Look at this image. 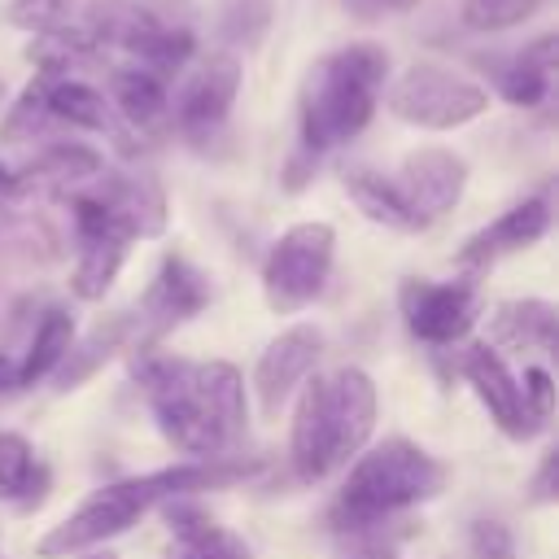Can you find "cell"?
<instances>
[{
    "mask_svg": "<svg viewBox=\"0 0 559 559\" xmlns=\"http://www.w3.org/2000/svg\"><path fill=\"white\" fill-rule=\"evenodd\" d=\"M79 26L100 44V48H118L131 61L157 39V31L166 26L148 4L140 0H83V17Z\"/></svg>",
    "mask_w": 559,
    "mask_h": 559,
    "instance_id": "obj_16",
    "label": "cell"
},
{
    "mask_svg": "<svg viewBox=\"0 0 559 559\" xmlns=\"http://www.w3.org/2000/svg\"><path fill=\"white\" fill-rule=\"evenodd\" d=\"M555 498H559V450H550L528 480V507H546Z\"/></svg>",
    "mask_w": 559,
    "mask_h": 559,
    "instance_id": "obj_35",
    "label": "cell"
},
{
    "mask_svg": "<svg viewBox=\"0 0 559 559\" xmlns=\"http://www.w3.org/2000/svg\"><path fill=\"white\" fill-rule=\"evenodd\" d=\"M105 170V157L87 144H48L44 153H35L22 170H13L9 192H31V188H52V192H74L83 183H92Z\"/></svg>",
    "mask_w": 559,
    "mask_h": 559,
    "instance_id": "obj_17",
    "label": "cell"
},
{
    "mask_svg": "<svg viewBox=\"0 0 559 559\" xmlns=\"http://www.w3.org/2000/svg\"><path fill=\"white\" fill-rule=\"evenodd\" d=\"M393 188L402 192V201L419 214V223L441 218L445 210L459 205L463 188H467V162L450 148H415L402 157Z\"/></svg>",
    "mask_w": 559,
    "mask_h": 559,
    "instance_id": "obj_12",
    "label": "cell"
},
{
    "mask_svg": "<svg viewBox=\"0 0 559 559\" xmlns=\"http://www.w3.org/2000/svg\"><path fill=\"white\" fill-rule=\"evenodd\" d=\"M397 306L406 319V332L424 345H454L476 323V288L463 280H402Z\"/></svg>",
    "mask_w": 559,
    "mask_h": 559,
    "instance_id": "obj_9",
    "label": "cell"
},
{
    "mask_svg": "<svg viewBox=\"0 0 559 559\" xmlns=\"http://www.w3.org/2000/svg\"><path fill=\"white\" fill-rule=\"evenodd\" d=\"M0 100H4V83H0Z\"/></svg>",
    "mask_w": 559,
    "mask_h": 559,
    "instance_id": "obj_40",
    "label": "cell"
},
{
    "mask_svg": "<svg viewBox=\"0 0 559 559\" xmlns=\"http://www.w3.org/2000/svg\"><path fill=\"white\" fill-rule=\"evenodd\" d=\"M166 520L175 537V559H253V550L231 528H223L210 511L188 498H170Z\"/></svg>",
    "mask_w": 559,
    "mask_h": 559,
    "instance_id": "obj_18",
    "label": "cell"
},
{
    "mask_svg": "<svg viewBox=\"0 0 559 559\" xmlns=\"http://www.w3.org/2000/svg\"><path fill=\"white\" fill-rule=\"evenodd\" d=\"M70 197V218H74V240H79V253H74V275H70V288L74 297L83 301H100L109 293V284L118 280L122 262H127V249H131V231L114 218V210L83 183Z\"/></svg>",
    "mask_w": 559,
    "mask_h": 559,
    "instance_id": "obj_7",
    "label": "cell"
},
{
    "mask_svg": "<svg viewBox=\"0 0 559 559\" xmlns=\"http://www.w3.org/2000/svg\"><path fill=\"white\" fill-rule=\"evenodd\" d=\"M489 345L511 349H555V306L542 297L502 301L489 323Z\"/></svg>",
    "mask_w": 559,
    "mask_h": 559,
    "instance_id": "obj_24",
    "label": "cell"
},
{
    "mask_svg": "<svg viewBox=\"0 0 559 559\" xmlns=\"http://www.w3.org/2000/svg\"><path fill=\"white\" fill-rule=\"evenodd\" d=\"M9 179H13V170H4V166H0V192H9Z\"/></svg>",
    "mask_w": 559,
    "mask_h": 559,
    "instance_id": "obj_38",
    "label": "cell"
},
{
    "mask_svg": "<svg viewBox=\"0 0 559 559\" xmlns=\"http://www.w3.org/2000/svg\"><path fill=\"white\" fill-rule=\"evenodd\" d=\"M389 52L380 44H345L319 57L301 83V148L310 157L354 140L380 100Z\"/></svg>",
    "mask_w": 559,
    "mask_h": 559,
    "instance_id": "obj_3",
    "label": "cell"
},
{
    "mask_svg": "<svg viewBox=\"0 0 559 559\" xmlns=\"http://www.w3.org/2000/svg\"><path fill=\"white\" fill-rule=\"evenodd\" d=\"M13 389H22V384H17V362L0 349V393H13Z\"/></svg>",
    "mask_w": 559,
    "mask_h": 559,
    "instance_id": "obj_36",
    "label": "cell"
},
{
    "mask_svg": "<svg viewBox=\"0 0 559 559\" xmlns=\"http://www.w3.org/2000/svg\"><path fill=\"white\" fill-rule=\"evenodd\" d=\"M376 384L362 367H336L301 384L288 454L301 480H323L367 450L376 432Z\"/></svg>",
    "mask_w": 559,
    "mask_h": 559,
    "instance_id": "obj_2",
    "label": "cell"
},
{
    "mask_svg": "<svg viewBox=\"0 0 559 559\" xmlns=\"http://www.w3.org/2000/svg\"><path fill=\"white\" fill-rule=\"evenodd\" d=\"M550 227V201L546 197H524L520 205L502 210L489 227H480L476 236H467V245L459 249V262L467 266H489L498 262L502 253H515V249H528L546 236Z\"/></svg>",
    "mask_w": 559,
    "mask_h": 559,
    "instance_id": "obj_15",
    "label": "cell"
},
{
    "mask_svg": "<svg viewBox=\"0 0 559 559\" xmlns=\"http://www.w3.org/2000/svg\"><path fill=\"white\" fill-rule=\"evenodd\" d=\"M332 533H336V559H397L402 542L411 537V524L402 515H384V520L332 524Z\"/></svg>",
    "mask_w": 559,
    "mask_h": 559,
    "instance_id": "obj_27",
    "label": "cell"
},
{
    "mask_svg": "<svg viewBox=\"0 0 559 559\" xmlns=\"http://www.w3.org/2000/svg\"><path fill=\"white\" fill-rule=\"evenodd\" d=\"M463 376H467L472 393L480 397V406L489 411V419H493L507 437L524 441V437L537 432V424H533V415H528V406H524L520 380H515L511 367L502 362L498 345H489V341H472V345L463 349Z\"/></svg>",
    "mask_w": 559,
    "mask_h": 559,
    "instance_id": "obj_13",
    "label": "cell"
},
{
    "mask_svg": "<svg viewBox=\"0 0 559 559\" xmlns=\"http://www.w3.org/2000/svg\"><path fill=\"white\" fill-rule=\"evenodd\" d=\"M44 467L35 463V450L17 432H0V502H39Z\"/></svg>",
    "mask_w": 559,
    "mask_h": 559,
    "instance_id": "obj_28",
    "label": "cell"
},
{
    "mask_svg": "<svg viewBox=\"0 0 559 559\" xmlns=\"http://www.w3.org/2000/svg\"><path fill=\"white\" fill-rule=\"evenodd\" d=\"M345 192H349V201L371 218V223H380V227H393V231H419L424 223H419V214L402 201V192L393 188V179H384L380 170H367V166H349L345 170Z\"/></svg>",
    "mask_w": 559,
    "mask_h": 559,
    "instance_id": "obj_23",
    "label": "cell"
},
{
    "mask_svg": "<svg viewBox=\"0 0 559 559\" xmlns=\"http://www.w3.org/2000/svg\"><path fill=\"white\" fill-rule=\"evenodd\" d=\"M87 188L131 236H157L166 227V192L153 170H100Z\"/></svg>",
    "mask_w": 559,
    "mask_h": 559,
    "instance_id": "obj_14",
    "label": "cell"
},
{
    "mask_svg": "<svg viewBox=\"0 0 559 559\" xmlns=\"http://www.w3.org/2000/svg\"><path fill=\"white\" fill-rule=\"evenodd\" d=\"M109 109H118V118L131 131H157L170 118L166 79H157L140 66H114L109 70Z\"/></svg>",
    "mask_w": 559,
    "mask_h": 559,
    "instance_id": "obj_19",
    "label": "cell"
},
{
    "mask_svg": "<svg viewBox=\"0 0 559 559\" xmlns=\"http://www.w3.org/2000/svg\"><path fill=\"white\" fill-rule=\"evenodd\" d=\"M271 31V0H223L218 9V35L231 48L253 52Z\"/></svg>",
    "mask_w": 559,
    "mask_h": 559,
    "instance_id": "obj_29",
    "label": "cell"
},
{
    "mask_svg": "<svg viewBox=\"0 0 559 559\" xmlns=\"http://www.w3.org/2000/svg\"><path fill=\"white\" fill-rule=\"evenodd\" d=\"M445 489V467L406 437H384L371 450H358L349 476L328 511L332 524L402 515L419 502H432Z\"/></svg>",
    "mask_w": 559,
    "mask_h": 559,
    "instance_id": "obj_4",
    "label": "cell"
},
{
    "mask_svg": "<svg viewBox=\"0 0 559 559\" xmlns=\"http://www.w3.org/2000/svg\"><path fill=\"white\" fill-rule=\"evenodd\" d=\"M319 354H323V332L314 323H293L262 349V358L253 367V389H258V402L266 415H280V406L306 384Z\"/></svg>",
    "mask_w": 559,
    "mask_h": 559,
    "instance_id": "obj_11",
    "label": "cell"
},
{
    "mask_svg": "<svg viewBox=\"0 0 559 559\" xmlns=\"http://www.w3.org/2000/svg\"><path fill=\"white\" fill-rule=\"evenodd\" d=\"M376 4H384V9H415L419 0H376Z\"/></svg>",
    "mask_w": 559,
    "mask_h": 559,
    "instance_id": "obj_37",
    "label": "cell"
},
{
    "mask_svg": "<svg viewBox=\"0 0 559 559\" xmlns=\"http://www.w3.org/2000/svg\"><path fill=\"white\" fill-rule=\"evenodd\" d=\"M240 92V57L236 52H210L175 92L170 100V118L188 140H205L214 135Z\"/></svg>",
    "mask_w": 559,
    "mask_h": 559,
    "instance_id": "obj_10",
    "label": "cell"
},
{
    "mask_svg": "<svg viewBox=\"0 0 559 559\" xmlns=\"http://www.w3.org/2000/svg\"><path fill=\"white\" fill-rule=\"evenodd\" d=\"M48 122H52V114H48V100H44V79L35 74V79L17 92V100L9 105V114H4V122H0V140H4V144L35 140Z\"/></svg>",
    "mask_w": 559,
    "mask_h": 559,
    "instance_id": "obj_30",
    "label": "cell"
},
{
    "mask_svg": "<svg viewBox=\"0 0 559 559\" xmlns=\"http://www.w3.org/2000/svg\"><path fill=\"white\" fill-rule=\"evenodd\" d=\"M210 306V280L183 258V253H166L140 297V314H135V345H153L157 336H166L170 328L188 323L192 314H201ZM131 345V349H135Z\"/></svg>",
    "mask_w": 559,
    "mask_h": 559,
    "instance_id": "obj_8",
    "label": "cell"
},
{
    "mask_svg": "<svg viewBox=\"0 0 559 559\" xmlns=\"http://www.w3.org/2000/svg\"><path fill=\"white\" fill-rule=\"evenodd\" d=\"M524 406H528V415H533V424L542 428L550 415H555V384H550V376L542 371V367H528L524 371Z\"/></svg>",
    "mask_w": 559,
    "mask_h": 559,
    "instance_id": "obj_34",
    "label": "cell"
},
{
    "mask_svg": "<svg viewBox=\"0 0 559 559\" xmlns=\"http://www.w3.org/2000/svg\"><path fill=\"white\" fill-rule=\"evenodd\" d=\"M131 336H135V314H109V319H100L83 341H70L61 367L52 371L57 376V389L61 393L79 389L87 376H96L100 362H109L118 349H131Z\"/></svg>",
    "mask_w": 559,
    "mask_h": 559,
    "instance_id": "obj_20",
    "label": "cell"
},
{
    "mask_svg": "<svg viewBox=\"0 0 559 559\" xmlns=\"http://www.w3.org/2000/svg\"><path fill=\"white\" fill-rule=\"evenodd\" d=\"M83 559H118V555H109V550H92V555H83Z\"/></svg>",
    "mask_w": 559,
    "mask_h": 559,
    "instance_id": "obj_39",
    "label": "cell"
},
{
    "mask_svg": "<svg viewBox=\"0 0 559 559\" xmlns=\"http://www.w3.org/2000/svg\"><path fill=\"white\" fill-rule=\"evenodd\" d=\"M70 341H74V314L61 310V306H48V310L39 314L35 332H31L26 354L17 358V384L26 389V384H39L44 376H52V371L61 367Z\"/></svg>",
    "mask_w": 559,
    "mask_h": 559,
    "instance_id": "obj_26",
    "label": "cell"
},
{
    "mask_svg": "<svg viewBox=\"0 0 559 559\" xmlns=\"http://www.w3.org/2000/svg\"><path fill=\"white\" fill-rule=\"evenodd\" d=\"M550 70H555V35H542V39L524 44L515 57H507L493 70V79H498L502 100H511L520 109H533L550 92Z\"/></svg>",
    "mask_w": 559,
    "mask_h": 559,
    "instance_id": "obj_22",
    "label": "cell"
},
{
    "mask_svg": "<svg viewBox=\"0 0 559 559\" xmlns=\"http://www.w3.org/2000/svg\"><path fill=\"white\" fill-rule=\"evenodd\" d=\"M70 9H74V0H13V4H9V22H13L17 31L39 35V31L66 26V22H70Z\"/></svg>",
    "mask_w": 559,
    "mask_h": 559,
    "instance_id": "obj_32",
    "label": "cell"
},
{
    "mask_svg": "<svg viewBox=\"0 0 559 559\" xmlns=\"http://www.w3.org/2000/svg\"><path fill=\"white\" fill-rule=\"evenodd\" d=\"M332 258H336V231L332 223H293L266 253V266H262V293H266V306L275 314H297L306 310L323 284H328V271H332Z\"/></svg>",
    "mask_w": 559,
    "mask_h": 559,
    "instance_id": "obj_6",
    "label": "cell"
},
{
    "mask_svg": "<svg viewBox=\"0 0 559 559\" xmlns=\"http://www.w3.org/2000/svg\"><path fill=\"white\" fill-rule=\"evenodd\" d=\"M472 559H515V537L498 515H476L467 528Z\"/></svg>",
    "mask_w": 559,
    "mask_h": 559,
    "instance_id": "obj_33",
    "label": "cell"
},
{
    "mask_svg": "<svg viewBox=\"0 0 559 559\" xmlns=\"http://www.w3.org/2000/svg\"><path fill=\"white\" fill-rule=\"evenodd\" d=\"M542 4L546 0H463V26H472L480 35H498V31L528 22Z\"/></svg>",
    "mask_w": 559,
    "mask_h": 559,
    "instance_id": "obj_31",
    "label": "cell"
},
{
    "mask_svg": "<svg viewBox=\"0 0 559 559\" xmlns=\"http://www.w3.org/2000/svg\"><path fill=\"white\" fill-rule=\"evenodd\" d=\"M100 44L79 26V22H66L57 31H39L31 35L26 44V61L44 74V79H79V70H92L100 66Z\"/></svg>",
    "mask_w": 559,
    "mask_h": 559,
    "instance_id": "obj_21",
    "label": "cell"
},
{
    "mask_svg": "<svg viewBox=\"0 0 559 559\" xmlns=\"http://www.w3.org/2000/svg\"><path fill=\"white\" fill-rule=\"evenodd\" d=\"M44 100H48L52 122H70L83 131H118L109 100L87 79H44Z\"/></svg>",
    "mask_w": 559,
    "mask_h": 559,
    "instance_id": "obj_25",
    "label": "cell"
},
{
    "mask_svg": "<svg viewBox=\"0 0 559 559\" xmlns=\"http://www.w3.org/2000/svg\"><path fill=\"white\" fill-rule=\"evenodd\" d=\"M384 105L393 118L411 122V127H424V131H454L472 118H480L489 109V92L450 70V66H437V61H415L406 66L389 92H384Z\"/></svg>",
    "mask_w": 559,
    "mask_h": 559,
    "instance_id": "obj_5",
    "label": "cell"
},
{
    "mask_svg": "<svg viewBox=\"0 0 559 559\" xmlns=\"http://www.w3.org/2000/svg\"><path fill=\"white\" fill-rule=\"evenodd\" d=\"M140 380L162 437L188 459H223L245 437V380L231 362H192L135 345Z\"/></svg>",
    "mask_w": 559,
    "mask_h": 559,
    "instance_id": "obj_1",
    "label": "cell"
}]
</instances>
